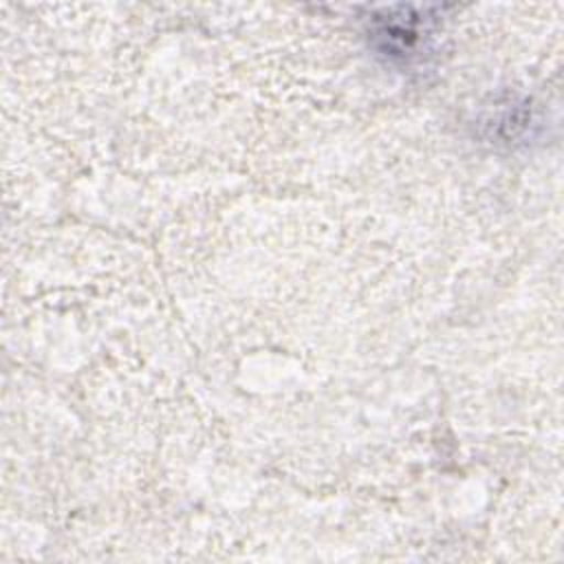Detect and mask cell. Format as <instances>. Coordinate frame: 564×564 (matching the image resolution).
I'll return each mask as SVG.
<instances>
[{
    "label": "cell",
    "instance_id": "cell-1",
    "mask_svg": "<svg viewBox=\"0 0 564 564\" xmlns=\"http://www.w3.org/2000/svg\"><path fill=\"white\" fill-rule=\"evenodd\" d=\"M432 18H379L372 37L377 40L379 53L390 59L412 64L425 55L432 37Z\"/></svg>",
    "mask_w": 564,
    "mask_h": 564
}]
</instances>
